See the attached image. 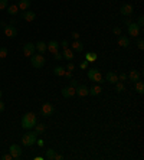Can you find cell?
Listing matches in <instances>:
<instances>
[{
    "label": "cell",
    "mask_w": 144,
    "mask_h": 160,
    "mask_svg": "<svg viewBox=\"0 0 144 160\" xmlns=\"http://www.w3.org/2000/svg\"><path fill=\"white\" fill-rule=\"evenodd\" d=\"M36 124V116L33 113H26L22 117V127L25 130H32Z\"/></svg>",
    "instance_id": "obj_1"
},
{
    "label": "cell",
    "mask_w": 144,
    "mask_h": 160,
    "mask_svg": "<svg viewBox=\"0 0 144 160\" xmlns=\"http://www.w3.org/2000/svg\"><path fill=\"white\" fill-rule=\"evenodd\" d=\"M37 133L36 131H30V133H26L23 137H22V144L25 147H30L36 143V139H37Z\"/></svg>",
    "instance_id": "obj_2"
},
{
    "label": "cell",
    "mask_w": 144,
    "mask_h": 160,
    "mask_svg": "<svg viewBox=\"0 0 144 160\" xmlns=\"http://www.w3.org/2000/svg\"><path fill=\"white\" fill-rule=\"evenodd\" d=\"M88 78L91 81H94L95 84H102L104 82V77L101 75V72L98 71V68H91L88 72H87Z\"/></svg>",
    "instance_id": "obj_3"
},
{
    "label": "cell",
    "mask_w": 144,
    "mask_h": 160,
    "mask_svg": "<svg viewBox=\"0 0 144 160\" xmlns=\"http://www.w3.org/2000/svg\"><path fill=\"white\" fill-rule=\"evenodd\" d=\"M30 64H32V66L36 68V69H39V68H42L43 65H45V58H43V55L42 53H37V55H32L30 56Z\"/></svg>",
    "instance_id": "obj_4"
},
{
    "label": "cell",
    "mask_w": 144,
    "mask_h": 160,
    "mask_svg": "<svg viewBox=\"0 0 144 160\" xmlns=\"http://www.w3.org/2000/svg\"><path fill=\"white\" fill-rule=\"evenodd\" d=\"M127 30H128V35L130 36H133V38H138L140 36V33H141V28L134 22H130L128 25H127Z\"/></svg>",
    "instance_id": "obj_5"
},
{
    "label": "cell",
    "mask_w": 144,
    "mask_h": 160,
    "mask_svg": "<svg viewBox=\"0 0 144 160\" xmlns=\"http://www.w3.org/2000/svg\"><path fill=\"white\" fill-rule=\"evenodd\" d=\"M53 113H55V107L49 103H45L40 108V114L43 117H51V116H53Z\"/></svg>",
    "instance_id": "obj_6"
},
{
    "label": "cell",
    "mask_w": 144,
    "mask_h": 160,
    "mask_svg": "<svg viewBox=\"0 0 144 160\" xmlns=\"http://www.w3.org/2000/svg\"><path fill=\"white\" fill-rule=\"evenodd\" d=\"M35 51H36L35 43H32V42H28V43H25V45H23V55H25V56L30 58V56L35 53Z\"/></svg>",
    "instance_id": "obj_7"
},
{
    "label": "cell",
    "mask_w": 144,
    "mask_h": 160,
    "mask_svg": "<svg viewBox=\"0 0 144 160\" xmlns=\"http://www.w3.org/2000/svg\"><path fill=\"white\" fill-rule=\"evenodd\" d=\"M1 25L4 26V35H6L7 38H15V36L17 35V29H16L15 26L6 25V23H3V22H1Z\"/></svg>",
    "instance_id": "obj_8"
},
{
    "label": "cell",
    "mask_w": 144,
    "mask_h": 160,
    "mask_svg": "<svg viewBox=\"0 0 144 160\" xmlns=\"http://www.w3.org/2000/svg\"><path fill=\"white\" fill-rule=\"evenodd\" d=\"M9 153L13 156V159H19V157L22 156V149H20V146H17V144H12V146L9 147Z\"/></svg>",
    "instance_id": "obj_9"
},
{
    "label": "cell",
    "mask_w": 144,
    "mask_h": 160,
    "mask_svg": "<svg viewBox=\"0 0 144 160\" xmlns=\"http://www.w3.org/2000/svg\"><path fill=\"white\" fill-rule=\"evenodd\" d=\"M20 16H22V19L26 20V22H33L36 19V13L32 12V10H29V9H28V10H23Z\"/></svg>",
    "instance_id": "obj_10"
},
{
    "label": "cell",
    "mask_w": 144,
    "mask_h": 160,
    "mask_svg": "<svg viewBox=\"0 0 144 160\" xmlns=\"http://www.w3.org/2000/svg\"><path fill=\"white\" fill-rule=\"evenodd\" d=\"M75 94H78V97H87L89 95V88L87 85H78L75 88Z\"/></svg>",
    "instance_id": "obj_11"
},
{
    "label": "cell",
    "mask_w": 144,
    "mask_h": 160,
    "mask_svg": "<svg viewBox=\"0 0 144 160\" xmlns=\"http://www.w3.org/2000/svg\"><path fill=\"white\" fill-rule=\"evenodd\" d=\"M133 12H134V7H133L130 3H125V4L121 6V15H123V16H131Z\"/></svg>",
    "instance_id": "obj_12"
},
{
    "label": "cell",
    "mask_w": 144,
    "mask_h": 160,
    "mask_svg": "<svg viewBox=\"0 0 144 160\" xmlns=\"http://www.w3.org/2000/svg\"><path fill=\"white\" fill-rule=\"evenodd\" d=\"M62 95L65 97V98H72L73 95H75V88L73 87H65V88H62Z\"/></svg>",
    "instance_id": "obj_13"
},
{
    "label": "cell",
    "mask_w": 144,
    "mask_h": 160,
    "mask_svg": "<svg viewBox=\"0 0 144 160\" xmlns=\"http://www.w3.org/2000/svg\"><path fill=\"white\" fill-rule=\"evenodd\" d=\"M127 78L130 81H133V82H136V81L141 80V72H138V71H136V69H131L130 74L127 75Z\"/></svg>",
    "instance_id": "obj_14"
},
{
    "label": "cell",
    "mask_w": 144,
    "mask_h": 160,
    "mask_svg": "<svg viewBox=\"0 0 144 160\" xmlns=\"http://www.w3.org/2000/svg\"><path fill=\"white\" fill-rule=\"evenodd\" d=\"M105 81L109 82V84H115V82H118V74L109 71V72H107V75H105Z\"/></svg>",
    "instance_id": "obj_15"
},
{
    "label": "cell",
    "mask_w": 144,
    "mask_h": 160,
    "mask_svg": "<svg viewBox=\"0 0 144 160\" xmlns=\"http://www.w3.org/2000/svg\"><path fill=\"white\" fill-rule=\"evenodd\" d=\"M46 48H48V51H49L51 53H55V52H58V49H59V43H58L56 40H51V42L46 45Z\"/></svg>",
    "instance_id": "obj_16"
},
{
    "label": "cell",
    "mask_w": 144,
    "mask_h": 160,
    "mask_svg": "<svg viewBox=\"0 0 144 160\" xmlns=\"http://www.w3.org/2000/svg\"><path fill=\"white\" fill-rule=\"evenodd\" d=\"M30 4H32V1L30 0H19L17 1V7H19V10H28L29 7H30Z\"/></svg>",
    "instance_id": "obj_17"
},
{
    "label": "cell",
    "mask_w": 144,
    "mask_h": 160,
    "mask_svg": "<svg viewBox=\"0 0 144 160\" xmlns=\"http://www.w3.org/2000/svg\"><path fill=\"white\" fill-rule=\"evenodd\" d=\"M69 46H71V49L73 52H82V51H84V45H82V42H79V40H73L72 45H69Z\"/></svg>",
    "instance_id": "obj_18"
},
{
    "label": "cell",
    "mask_w": 144,
    "mask_h": 160,
    "mask_svg": "<svg viewBox=\"0 0 144 160\" xmlns=\"http://www.w3.org/2000/svg\"><path fill=\"white\" fill-rule=\"evenodd\" d=\"M101 92H102L101 85H94V87L89 88V95H92V97H97V95H100Z\"/></svg>",
    "instance_id": "obj_19"
},
{
    "label": "cell",
    "mask_w": 144,
    "mask_h": 160,
    "mask_svg": "<svg viewBox=\"0 0 144 160\" xmlns=\"http://www.w3.org/2000/svg\"><path fill=\"white\" fill-rule=\"evenodd\" d=\"M62 56H64V59H66V61H72V59H73V51H72L71 48H66V49H64V52H62Z\"/></svg>",
    "instance_id": "obj_20"
},
{
    "label": "cell",
    "mask_w": 144,
    "mask_h": 160,
    "mask_svg": "<svg viewBox=\"0 0 144 160\" xmlns=\"http://www.w3.org/2000/svg\"><path fill=\"white\" fill-rule=\"evenodd\" d=\"M118 46H121V48H128L130 46V40L128 38H125V36H118Z\"/></svg>",
    "instance_id": "obj_21"
},
{
    "label": "cell",
    "mask_w": 144,
    "mask_h": 160,
    "mask_svg": "<svg viewBox=\"0 0 144 160\" xmlns=\"http://www.w3.org/2000/svg\"><path fill=\"white\" fill-rule=\"evenodd\" d=\"M134 89H136V92H138V94H143L144 92V82L141 80L136 81L134 82Z\"/></svg>",
    "instance_id": "obj_22"
},
{
    "label": "cell",
    "mask_w": 144,
    "mask_h": 160,
    "mask_svg": "<svg viewBox=\"0 0 144 160\" xmlns=\"http://www.w3.org/2000/svg\"><path fill=\"white\" fill-rule=\"evenodd\" d=\"M35 48H36V51L39 52V53H45L46 51H48V48H46V43L45 42H37L35 45Z\"/></svg>",
    "instance_id": "obj_23"
},
{
    "label": "cell",
    "mask_w": 144,
    "mask_h": 160,
    "mask_svg": "<svg viewBox=\"0 0 144 160\" xmlns=\"http://www.w3.org/2000/svg\"><path fill=\"white\" fill-rule=\"evenodd\" d=\"M6 9H7V13L12 15V16H15V15L19 13V7H17V4H10V6H7Z\"/></svg>",
    "instance_id": "obj_24"
},
{
    "label": "cell",
    "mask_w": 144,
    "mask_h": 160,
    "mask_svg": "<svg viewBox=\"0 0 144 160\" xmlns=\"http://www.w3.org/2000/svg\"><path fill=\"white\" fill-rule=\"evenodd\" d=\"M85 61L87 62H95L97 61V53L95 52H87L85 53Z\"/></svg>",
    "instance_id": "obj_25"
},
{
    "label": "cell",
    "mask_w": 144,
    "mask_h": 160,
    "mask_svg": "<svg viewBox=\"0 0 144 160\" xmlns=\"http://www.w3.org/2000/svg\"><path fill=\"white\" fill-rule=\"evenodd\" d=\"M65 71H66V69H65L64 66H55V68H53V74H55L56 77H64V75H65Z\"/></svg>",
    "instance_id": "obj_26"
},
{
    "label": "cell",
    "mask_w": 144,
    "mask_h": 160,
    "mask_svg": "<svg viewBox=\"0 0 144 160\" xmlns=\"http://www.w3.org/2000/svg\"><path fill=\"white\" fill-rule=\"evenodd\" d=\"M33 128H35V131L37 133V134H40V133H43V131L46 130V125H45L43 123H42V124H37V123H36Z\"/></svg>",
    "instance_id": "obj_27"
},
{
    "label": "cell",
    "mask_w": 144,
    "mask_h": 160,
    "mask_svg": "<svg viewBox=\"0 0 144 160\" xmlns=\"http://www.w3.org/2000/svg\"><path fill=\"white\" fill-rule=\"evenodd\" d=\"M124 89H125V85H124V82H121V81L115 82V91H117V92H123Z\"/></svg>",
    "instance_id": "obj_28"
},
{
    "label": "cell",
    "mask_w": 144,
    "mask_h": 160,
    "mask_svg": "<svg viewBox=\"0 0 144 160\" xmlns=\"http://www.w3.org/2000/svg\"><path fill=\"white\" fill-rule=\"evenodd\" d=\"M55 154H56V152H55L53 149H48V150H46V159L53 160L55 159Z\"/></svg>",
    "instance_id": "obj_29"
},
{
    "label": "cell",
    "mask_w": 144,
    "mask_h": 160,
    "mask_svg": "<svg viewBox=\"0 0 144 160\" xmlns=\"http://www.w3.org/2000/svg\"><path fill=\"white\" fill-rule=\"evenodd\" d=\"M7 53H9L7 48H0V59H4V58H7Z\"/></svg>",
    "instance_id": "obj_30"
},
{
    "label": "cell",
    "mask_w": 144,
    "mask_h": 160,
    "mask_svg": "<svg viewBox=\"0 0 144 160\" xmlns=\"http://www.w3.org/2000/svg\"><path fill=\"white\" fill-rule=\"evenodd\" d=\"M9 6V0H0V10H4Z\"/></svg>",
    "instance_id": "obj_31"
},
{
    "label": "cell",
    "mask_w": 144,
    "mask_h": 160,
    "mask_svg": "<svg viewBox=\"0 0 144 160\" xmlns=\"http://www.w3.org/2000/svg\"><path fill=\"white\" fill-rule=\"evenodd\" d=\"M112 33L117 35V36H120V35H121V28H120V26H114V28H112Z\"/></svg>",
    "instance_id": "obj_32"
},
{
    "label": "cell",
    "mask_w": 144,
    "mask_h": 160,
    "mask_svg": "<svg viewBox=\"0 0 144 160\" xmlns=\"http://www.w3.org/2000/svg\"><path fill=\"white\" fill-rule=\"evenodd\" d=\"M137 25H138L140 28H143V26H144V16H143V15H140V16H138V19H137Z\"/></svg>",
    "instance_id": "obj_33"
},
{
    "label": "cell",
    "mask_w": 144,
    "mask_h": 160,
    "mask_svg": "<svg viewBox=\"0 0 144 160\" xmlns=\"http://www.w3.org/2000/svg\"><path fill=\"white\" fill-rule=\"evenodd\" d=\"M137 48H138L140 51H143V49H144V40L141 39V38L137 40Z\"/></svg>",
    "instance_id": "obj_34"
},
{
    "label": "cell",
    "mask_w": 144,
    "mask_h": 160,
    "mask_svg": "<svg viewBox=\"0 0 144 160\" xmlns=\"http://www.w3.org/2000/svg\"><path fill=\"white\" fill-rule=\"evenodd\" d=\"M88 64H89V62H87V61L84 59V61L79 64V68H81V69H88Z\"/></svg>",
    "instance_id": "obj_35"
},
{
    "label": "cell",
    "mask_w": 144,
    "mask_h": 160,
    "mask_svg": "<svg viewBox=\"0 0 144 160\" xmlns=\"http://www.w3.org/2000/svg\"><path fill=\"white\" fill-rule=\"evenodd\" d=\"M125 80H127V74H125V72H121V74H118V81L124 82Z\"/></svg>",
    "instance_id": "obj_36"
},
{
    "label": "cell",
    "mask_w": 144,
    "mask_h": 160,
    "mask_svg": "<svg viewBox=\"0 0 144 160\" xmlns=\"http://www.w3.org/2000/svg\"><path fill=\"white\" fill-rule=\"evenodd\" d=\"M65 69H66V71H71V72H73V71H75V65H73L71 61H69V64L66 65V68H65Z\"/></svg>",
    "instance_id": "obj_37"
},
{
    "label": "cell",
    "mask_w": 144,
    "mask_h": 160,
    "mask_svg": "<svg viewBox=\"0 0 144 160\" xmlns=\"http://www.w3.org/2000/svg\"><path fill=\"white\" fill-rule=\"evenodd\" d=\"M53 55H55V59H56V61H62V59H64V56H62L61 52H55Z\"/></svg>",
    "instance_id": "obj_38"
},
{
    "label": "cell",
    "mask_w": 144,
    "mask_h": 160,
    "mask_svg": "<svg viewBox=\"0 0 144 160\" xmlns=\"http://www.w3.org/2000/svg\"><path fill=\"white\" fill-rule=\"evenodd\" d=\"M69 85H71V87H73V88H76V87H78L79 84H78V81H76V80L71 78V80H69Z\"/></svg>",
    "instance_id": "obj_39"
},
{
    "label": "cell",
    "mask_w": 144,
    "mask_h": 160,
    "mask_svg": "<svg viewBox=\"0 0 144 160\" xmlns=\"http://www.w3.org/2000/svg\"><path fill=\"white\" fill-rule=\"evenodd\" d=\"M61 46H62L64 49H66V48H69V42H68V40L65 39L64 42H62V43H61Z\"/></svg>",
    "instance_id": "obj_40"
},
{
    "label": "cell",
    "mask_w": 144,
    "mask_h": 160,
    "mask_svg": "<svg viewBox=\"0 0 144 160\" xmlns=\"http://www.w3.org/2000/svg\"><path fill=\"white\" fill-rule=\"evenodd\" d=\"M64 77H65L66 80H71V78H72V72H71V71H65V75H64Z\"/></svg>",
    "instance_id": "obj_41"
},
{
    "label": "cell",
    "mask_w": 144,
    "mask_h": 160,
    "mask_svg": "<svg viewBox=\"0 0 144 160\" xmlns=\"http://www.w3.org/2000/svg\"><path fill=\"white\" fill-rule=\"evenodd\" d=\"M71 36L73 38V40H78V39H79V33H78V32H72Z\"/></svg>",
    "instance_id": "obj_42"
},
{
    "label": "cell",
    "mask_w": 144,
    "mask_h": 160,
    "mask_svg": "<svg viewBox=\"0 0 144 160\" xmlns=\"http://www.w3.org/2000/svg\"><path fill=\"white\" fill-rule=\"evenodd\" d=\"M1 159H3V160H12V159H13V156H12L10 153H7V154H4Z\"/></svg>",
    "instance_id": "obj_43"
},
{
    "label": "cell",
    "mask_w": 144,
    "mask_h": 160,
    "mask_svg": "<svg viewBox=\"0 0 144 160\" xmlns=\"http://www.w3.org/2000/svg\"><path fill=\"white\" fill-rule=\"evenodd\" d=\"M53 160H64V156H62V154H58V153H56V154H55V159Z\"/></svg>",
    "instance_id": "obj_44"
},
{
    "label": "cell",
    "mask_w": 144,
    "mask_h": 160,
    "mask_svg": "<svg viewBox=\"0 0 144 160\" xmlns=\"http://www.w3.org/2000/svg\"><path fill=\"white\" fill-rule=\"evenodd\" d=\"M3 111H4V103L0 100V113H3Z\"/></svg>",
    "instance_id": "obj_45"
},
{
    "label": "cell",
    "mask_w": 144,
    "mask_h": 160,
    "mask_svg": "<svg viewBox=\"0 0 144 160\" xmlns=\"http://www.w3.org/2000/svg\"><path fill=\"white\" fill-rule=\"evenodd\" d=\"M36 143H37L39 146H43V140H40V139H36Z\"/></svg>",
    "instance_id": "obj_46"
},
{
    "label": "cell",
    "mask_w": 144,
    "mask_h": 160,
    "mask_svg": "<svg viewBox=\"0 0 144 160\" xmlns=\"http://www.w3.org/2000/svg\"><path fill=\"white\" fill-rule=\"evenodd\" d=\"M35 160H43V157H42V156H36Z\"/></svg>",
    "instance_id": "obj_47"
},
{
    "label": "cell",
    "mask_w": 144,
    "mask_h": 160,
    "mask_svg": "<svg viewBox=\"0 0 144 160\" xmlns=\"http://www.w3.org/2000/svg\"><path fill=\"white\" fill-rule=\"evenodd\" d=\"M1 95H3V92H1V91H0V98H1Z\"/></svg>",
    "instance_id": "obj_48"
},
{
    "label": "cell",
    "mask_w": 144,
    "mask_h": 160,
    "mask_svg": "<svg viewBox=\"0 0 144 160\" xmlns=\"http://www.w3.org/2000/svg\"><path fill=\"white\" fill-rule=\"evenodd\" d=\"M0 25H1V20H0Z\"/></svg>",
    "instance_id": "obj_49"
}]
</instances>
